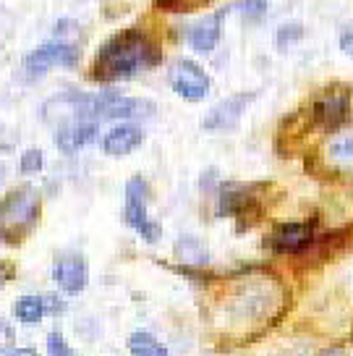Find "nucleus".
<instances>
[{
    "instance_id": "1",
    "label": "nucleus",
    "mask_w": 353,
    "mask_h": 356,
    "mask_svg": "<svg viewBox=\"0 0 353 356\" xmlns=\"http://www.w3.org/2000/svg\"><path fill=\"white\" fill-rule=\"evenodd\" d=\"M160 47L147 37L142 29H123L113 34L108 42L99 47L97 60L92 66V79L97 81H123L149 71L160 63Z\"/></svg>"
},
{
    "instance_id": "2",
    "label": "nucleus",
    "mask_w": 353,
    "mask_h": 356,
    "mask_svg": "<svg viewBox=\"0 0 353 356\" xmlns=\"http://www.w3.org/2000/svg\"><path fill=\"white\" fill-rule=\"evenodd\" d=\"M40 215H42L40 191L29 184L11 189L0 200V241L8 246L22 244L37 228Z\"/></svg>"
},
{
    "instance_id": "3",
    "label": "nucleus",
    "mask_w": 353,
    "mask_h": 356,
    "mask_svg": "<svg viewBox=\"0 0 353 356\" xmlns=\"http://www.w3.org/2000/svg\"><path fill=\"white\" fill-rule=\"evenodd\" d=\"M147 200H149V189L144 184V178L133 176L129 184H126V204H123V218L131 225L136 234L142 236L147 244H157L160 236H163V228L160 222H155L147 212Z\"/></svg>"
},
{
    "instance_id": "4",
    "label": "nucleus",
    "mask_w": 353,
    "mask_h": 356,
    "mask_svg": "<svg viewBox=\"0 0 353 356\" xmlns=\"http://www.w3.org/2000/svg\"><path fill=\"white\" fill-rule=\"evenodd\" d=\"M92 113H95V118H108V121H133V118L152 115L155 105L149 100L123 97L113 89H105V92L92 97Z\"/></svg>"
},
{
    "instance_id": "5",
    "label": "nucleus",
    "mask_w": 353,
    "mask_h": 356,
    "mask_svg": "<svg viewBox=\"0 0 353 356\" xmlns=\"http://www.w3.org/2000/svg\"><path fill=\"white\" fill-rule=\"evenodd\" d=\"M167 81H170V87L178 97H183L188 102L204 100L212 87L207 71L191 58H178L176 63L167 68Z\"/></svg>"
},
{
    "instance_id": "6",
    "label": "nucleus",
    "mask_w": 353,
    "mask_h": 356,
    "mask_svg": "<svg viewBox=\"0 0 353 356\" xmlns=\"http://www.w3.org/2000/svg\"><path fill=\"white\" fill-rule=\"evenodd\" d=\"M79 47L66 42V40H53V42L40 44L24 58V68L29 76H40L50 68H74L79 66Z\"/></svg>"
},
{
    "instance_id": "7",
    "label": "nucleus",
    "mask_w": 353,
    "mask_h": 356,
    "mask_svg": "<svg viewBox=\"0 0 353 356\" xmlns=\"http://www.w3.org/2000/svg\"><path fill=\"white\" fill-rule=\"evenodd\" d=\"M348 115H351V92L348 89L332 87L314 102V121L320 123L322 129L335 131L348 121Z\"/></svg>"
},
{
    "instance_id": "8",
    "label": "nucleus",
    "mask_w": 353,
    "mask_h": 356,
    "mask_svg": "<svg viewBox=\"0 0 353 356\" xmlns=\"http://www.w3.org/2000/svg\"><path fill=\"white\" fill-rule=\"evenodd\" d=\"M53 278H56L58 289L66 293H81L89 283V265L87 259L79 252H63L53 265Z\"/></svg>"
},
{
    "instance_id": "9",
    "label": "nucleus",
    "mask_w": 353,
    "mask_h": 356,
    "mask_svg": "<svg viewBox=\"0 0 353 356\" xmlns=\"http://www.w3.org/2000/svg\"><path fill=\"white\" fill-rule=\"evenodd\" d=\"M267 241L280 254H298L314 244V222H283Z\"/></svg>"
},
{
    "instance_id": "10",
    "label": "nucleus",
    "mask_w": 353,
    "mask_h": 356,
    "mask_svg": "<svg viewBox=\"0 0 353 356\" xmlns=\"http://www.w3.org/2000/svg\"><path fill=\"white\" fill-rule=\"evenodd\" d=\"M254 97H256V92H241V95H233L228 100H220L207 115H204V123H202V126H204L207 131H225V129H233L236 123L241 121L243 111L252 105Z\"/></svg>"
},
{
    "instance_id": "11",
    "label": "nucleus",
    "mask_w": 353,
    "mask_h": 356,
    "mask_svg": "<svg viewBox=\"0 0 353 356\" xmlns=\"http://www.w3.org/2000/svg\"><path fill=\"white\" fill-rule=\"evenodd\" d=\"M228 13H231V6L217 13H210V16H204V19H199L197 24H191L186 29V42L191 44L197 53H212V50L217 47V42H220L222 22H225Z\"/></svg>"
},
{
    "instance_id": "12",
    "label": "nucleus",
    "mask_w": 353,
    "mask_h": 356,
    "mask_svg": "<svg viewBox=\"0 0 353 356\" xmlns=\"http://www.w3.org/2000/svg\"><path fill=\"white\" fill-rule=\"evenodd\" d=\"M144 142V131L136 123H121L102 136V149L105 155L110 157H123L131 155L133 149H139V145Z\"/></svg>"
},
{
    "instance_id": "13",
    "label": "nucleus",
    "mask_w": 353,
    "mask_h": 356,
    "mask_svg": "<svg viewBox=\"0 0 353 356\" xmlns=\"http://www.w3.org/2000/svg\"><path fill=\"white\" fill-rule=\"evenodd\" d=\"M95 136H97V118H79V121H71L58 129L56 142L63 152L71 155L84 145H89Z\"/></svg>"
},
{
    "instance_id": "14",
    "label": "nucleus",
    "mask_w": 353,
    "mask_h": 356,
    "mask_svg": "<svg viewBox=\"0 0 353 356\" xmlns=\"http://www.w3.org/2000/svg\"><path fill=\"white\" fill-rule=\"evenodd\" d=\"M217 204H220V207H217L220 215L243 218V215L256 204L254 189H252V186H246V184H222Z\"/></svg>"
},
{
    "instance_id": "15",
    "label": "nucleus",
    "mask_w": 353,
    "mask_h": 356,
    "mask_svg": "<svg viewBox=\"0 0 353 356\" xmlns=\"http://www.w3.org/2000/svg\"><path fill=\"white\" fill-rule=\"evenodd\" d=\"M176 254H178L181 262H186V265H191V267H204L207 262H210L207 246L202 244L199 238H194V236H183V238H178Z\"/></svg>"
},
{
    "instance_id": "16",
    "label": "nucleus",
    "mask_w": 353,
    "mask_h": 356,
    "mask_svg": "<svg viewBox=\"0 0 353 356\" xmlns=\"http://www.w3.org/2000/svg\"><path fill=\"white\" fill-rule=\"evenodd\" d=\"M327 157L330 163L340 168H353V131H343L332 136L327 145Z\"/></svg>"
},
{
    "instance_id": "17",
    "label": "nucleus",
    "mask_w": 353,
    "mask_h": 356,
    "mask_svg": "<svg viewBox=\"0 0 353 356\" xmlns=\"http://www.w3.org/2000/svg\"><path fill=\"white\" fill-rule=\"evenodd\" d=\"M44 299L40 296H22V299L13 304V314L19 317V323L24 325H34L44 317Z\"/></svg>"
},
{
    "instance_id": "18",
    "label": "nucleus",
    "mask_w": 353,
    "mask_h": 356,
    "mask_svg": "<svg viewBox=\"0 0 353 356\" xmlns=\"http://www.w3.org/2000/svg\"><path fill=\"white\" fill-rule=\"evenodd\" d=\"M129 351H131V356H167L165 346L160 343L155 335L144 333V330L129 338Z\"/></svg>"
},
{
    "instance_id": "19",
    "label": "nucleus",
    "mask_w": 353,
    "mask_h": 356,
    "mask_svg": "<svg viewBox=\"0 0 353 356\" xmlns=\"http://www.w3.org/2000/svg\"><path fill=\"white\" fill-rule=\"evenodd\" d=\"M233 8L241 11L243 16H249V19H262L267 13V0H238Z\"/></svg>"
},
{
    "instance_id": "20",
    "label": "nucleus",
    "mask_w": 353,
    "mask_h": 356,
    "mask_svg": "<svg viewBox=\"0 0 353 356\" xmlns=\"http://www.w3.org/2000/svg\"><path fill=\"white\" fill-rule=\"evenodd\" d=\"M44 165V160H42V152L40 149H26L22 155V163H19V168H22V173H40Z\"/></svg>"
},
{
    "instance_id": "21",
    "label": "nucleus",
    "mask_w": 353,
    "mask_h": 356,
    "mask_svg": "<svg viewBox=\"0 0 353 356\" xmlns=\"http://www.w3.org/2000/svg\"><path fill=\"white\" fill-rule=\"evenodd\" d=\"M301 34H304V29H301L298 24H286V26H280V29H277V47L286 50L288 44H293L301 40Z\"/></svg>"
},
{
    "instance_id": "22",
    "label": "nucleus",
    "mask_w": 353,
    "mask_h": 356,
    "mask_svg": "<svg viewBox=\"0 0 353 356\" xmlns=\"http://www.w3.org/2000/svg\"><path fill=\"white\" fill-rule=\"evenodd\" d=\"M47 351H50V356H74L71 346H68V341L60 333L47 335Z\"/></svg>"
},
{
    "instance_id": "23",
    "label": "nucleus",
    "mask_w": 353,
    "mask_h": 356,
    "mask_svg": "<svg viewBox=\"0 0 353 356\" xmlns=\"http://www.w3.org/2000/svg\"><path fill=\"white\" fill-rule=\"evenodd\" d=\"M16 341V333H13V327L6 320H0V351H8Z\"/></svg>"
},
{
    "instance_id": "24",
    "label": "nucleus",
    "mask_w": 353,
    "mask_h": 356,
    "mask_svg": "<svg viewBox=\"0 0 353 356\" xmlns=\"http://www.w3.org/2000/svg\"><path fill=\"white\" fill-rule=\"evenodd\" d=\"M340 50L348 58H353V24H348L340 32Z\"/></svg>"
},
{
    "instance_id": "25",
    "label": "nucleus",
    "mask_w": 353,
    "mask_h": 356,
    "mask_svg": "<svg viewBox=\"0 0 353 356\" xmlns=\"http://www.w3.org/2000/svg\"><path fill=\"white\" fill-rule=\"evenodd\" d=\"M8 356H40V354H37L34 348H26V346H24V348H11Z\"/></svg>"
},
{
    "instance_id": "26",
    "label": "nucleus",
    "mask_w": 353,
    "mask_h": 356,
    "mask_svg": "<svg viewBox=\"0 0 353 356\" xmlns=\"http://www.w3.org/2000/svg\"><path fill=\"white\" fill-rule=\"evenodd\" d=\"M8 26H11V24H8V19L0 13V42L6 40V34H8Z\"/></svg>"
},
{
    "instance_id": "27",
    "label": "nucleus",
    "mask_w": 353,
    "mask_h": 356,
    "mask_svg": "<svg viewBox=\"0 0 353 356\" xmlns=\"http://www.w3.org/2000/svg\"><path fill=\"white\" fill-rule=\"evenodd\" d=\"M322 356H345V351H343V348H327Z\"/></svg>"
},
{
    "instance_id": "28",
    "label": "nucleus",
    "mask_w": 353,
    "mask_h": 356,
    "mask_svg": "<svg viewBox=\"0 0 353 356\" xmlns=\"http://www.w3.org/2000/svg\"><path fill=\"white\" fill-rule=\"evenodd\" d=\"M3 173H6V170H3V165H0V181H3Z\"/></svg>"
}]
</instances>
